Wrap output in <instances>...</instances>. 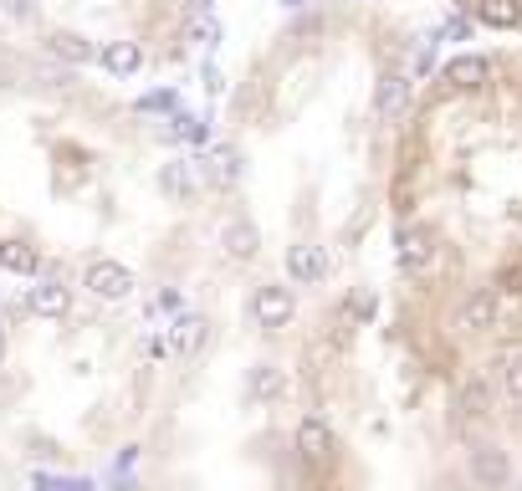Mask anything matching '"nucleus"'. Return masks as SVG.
<instances>
[{
    "label": "nucleus",
    "instance_id": "5",
    "mask_svg": "<svg viewBox=\"0 0 522 491\" xmlns=\"http://www.w3.org/2000/svg\"><path fill=\"white\" fill-rule=\"evenodd\" d=\"M77 287L93 297V302H103V307H118V302H128V297L139 292V272L128 261H118V256H103V261H93L77 277Z\"/></svg>",
    "mask_w": 522,
    "mask_h": 491
},
{
    "label": "nucleus",
    "instance_id": "3",
    "mask_svg": "<svg viewBox=\"0 0 522 491\" xmlns=\"http://www.w3.org/2000/svg\"><path fill=\"white\" fill-rule=\"evenodd\" d=\"M292 461L302 466V476H313V481L338 476V466H343V440H338V430H333L328 415H302L292 425Z\"/></svg>",
    "mask_w": 522,
    "mask_h": 491
},
{
    "label": "nucleus",
    "instance_id": "13",
    "mask_svg": "<svg viewBox=\"0 0 522 491\" xmlns=\"http://www.w3.org/2000/svg\"><path fill=\"white\" fill-rule=\"evenodd\" d=\"M6 359H11V333L0 328V369H6Z\"/></svg>",
    "mask_w": 522,
    "mask_h": 491
},
{
    "label": "nucleus",
    "instance_id": "4",
    "mask_svg": "<svg viewBox=\"0 0 522 491\" xmlns=\"http://www.w3.org/2000/svg\"><path fill=\"white\" fill-rule=\"evenodd\" d=\"M241 312H246V328L256 333H287L297 323V287L287 277H261L246 287Z\"/></svg>",
    "mask_w": 522,
    "mask_h": 491
},
{
    "label": "nucleus",
    "instance_id": "2",
    "mask_svg": "<svg viewBox=\"0 0 522 491\" xmlns=\"http://www.w3.org/2000/svg\"><path fill=\"white\" fill-rule=\"evenodd\" d=\"M210 0H0V21L31 31L36 52L62 67H98L113 41H139L149 57H180Z\"/></svg>",
    "mask_w": 522,
    "mask_h": 491
},
{
    "label": "nucleus",
    "instance_id": "1",
    "mask_svg": "<svg viewBox=\"0 0 522 491\" xmlns=\"http://www.w3.org/2000/svg\"><path fill=\"white\" fill-rule=\"evenodd\" d=\"M389 246L405 312L446 359L522 328V52H461L420 77Z\"/></svg>",
    "mask_w": 522,
    "mask_h": 491
},
{
    "label": "nucleus",
    "instance_id": "10",
    "mask_svg": "<svg viewBox=\"0 0 522 491\" xmlns=\"http://www.w3.org/2000/svg\"><path fill=\"white\" fill-rule=\"evenodd\" d=\"M134 461H139V445H123V451H118V461L103 471V486H108V491H139Z\"/></svg>",
    "mask_w": 522,
    "mask_h": 491
},
{
    "label": "nucleus",
    "instance_id": "9",
    "mask_svg": "<svg viewBox=\"0 0 522 491\" xmlns=\"http://www.w3.org/2000/svg\"><path fill=\"white\" fill-rule=\"evenodd\" d=\"M26 312H31V318H41V323H67L72 318V282H52V277L31 282Z\"/></svg>",
    "mask_w": 522,
    "mask_h": 491
},
{
    "label": "nucleus",
    "instance_id": "6",
    "mask_svg": "<svg viewBox=\"0 0 522 491\" xmlns=\"http://www.w3.org/2000/svg\"><path fill=\"white\" fill-rule=\"evenodd\" d=\"M164 338H169V353L180 364H200L205 353H210V343H215V323L205 318V312L185 307V312H174V318H169Z\"/></svg>",
    "mask_w": 522,
    "mask_h": 491
},
{
    "label": "nucleus",
    "instance_id": "11",
    "mask_svg": "<svg viewBox=\"0 0 522 491\" xmlns=\"http://www.w3.org/2000/svg\"><path fill=\"white\" fill-rule=\"evenodd\" d=\"M159 312H169V318H174V312H185V292L180 287H159Z\"/></svg>",
    "mask_w": 522,
    "mask_h": 491
},
{
    "label": "nucleus",
    "instance_id": "12",
    "mask_svg": "<svg viewBox=\"0 0 522 491\" xmlns=\"http://www.w3.org/2000/svg\"><path fill=\"white\" fill-rule=\"evenodd\" d=\"M36 491H67L62 476H36Z\"/></svg>",
    "mask_w": 522,
    "mask_h": 491
},
{
    "label": "nucleus",
    "instance_id": "7",
    "mask_svg": "<svg viewBox=\"0 0 522 491\" xmlns=\"http://www.w3.org/2000/svg\"><path fill=\"white\" fill-rule=\"evenodd\" d=\"M287 389H292V379H287V369H282L277 359H256V364L241 374L246 410H272V405H282Z\"/></svg>",
    "mask_w": 522,
    "mask_h": 491
},
{
    "label": "nucleus",
    "instance_id": "8",
    "mask_svg": "<svg viewBox=\"0 0 522 491\" xmlns=\"http://www.w3.org/2000/svg\"><path fill=\"white\" fill-rule=\"evenodd\" d=\"M466 26H482L497 36H522V0H451Z\"/></svg>",
    "mask_w": 522,
    "mask_h": 491
}]
</instances>
